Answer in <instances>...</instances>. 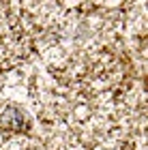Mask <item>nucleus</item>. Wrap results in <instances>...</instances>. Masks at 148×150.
<instances>
[{
    "label": "nucleus",
    "mask_w": 148,
    "mask_h": 150,
    "mask_svg": "<svg viewBox=\"0 0 148 150\" xmlns=\"http://www.w3.org/2000/svg\"><path fill=\"white\" fill-rule=\"evenodd\" d=\"M28 125V116L17 105H4L0 110V129H4V131H26Z\"/></svg>",
    "instance_id": "f257e3e1"
}]
</instances>
